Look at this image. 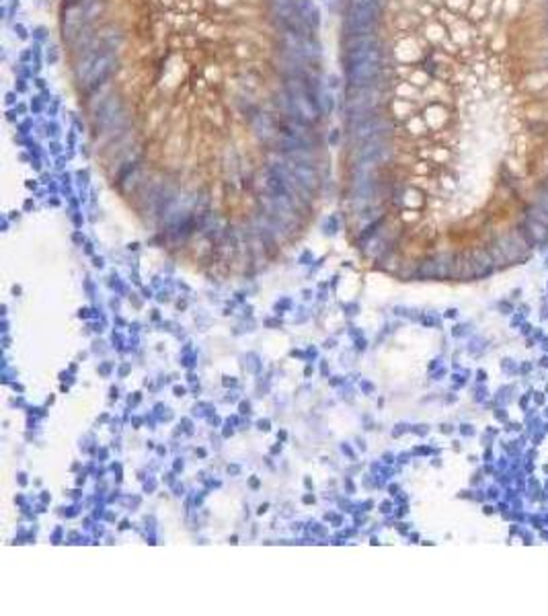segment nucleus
<instances>
[{"mask_svg": "<svg viewBox=\"0 0 548 616\" xmlns=\"http://www.w3.org/2000/svg\"><path fill=\"white\" fill-rule=\"evenodd\" d=\"M14 31L19 33V37H21V39H27V29H25L23 25H14Z\"/></svg>", "mask_w": 548, "mask_h": 616, "instance_id": "9d476101", "label": "nucleus"}, {"mask_svg": "<svg viewBox=\"0 0 548 616\" xmlns=\"http://www.w3.org/2000/svg\"><path fill=\"white\" fill-rule=\"evenodd\" d=\"M349 130V136L355 144H362L366 140H372V138H380V136H388L391 132H395V122L382 113H376L368 120H362L358 124H351L347 126Z\"/></svg>", "mask_w": 548, "mask_h": 616, "instance_id": "7ed1b4c3", "label": "nucleus"}, {"mask_svg": "<svg viewBox=\"0 0 548 616\" xmlns=\"http://www.w3.org/2000/svg\"><path fill=\"white\" fill-rule=\"evenodd\" d=\"M35 37H37V39H43V37H45V29H43V27H37V29H35Z\"/></svg>", "mask_w": 548, "mask_h": 616, "instance_id": "f8f14e48", "label": "nucleus"}, {"mask_svg": "<svg viewBox=\"0 0 548 616\" xmlns=\"http://www.w3.org/2000/svg\"><path fill=\"white\" fill-rule=\"evenodd\" d=\"M14 97H17V95H14V93H8V95H6V103H8V105H12V103H14V101H17V99H14Z\"/></svg>", "mask_w": 548, "mask_h": 616, "instance_id": "ddd939ff", "label": "nucleus"}, {"mask_svg": "<svg viewBox=\"0 0 548 616\" xmlns=\"http://www.w3.org/2000/svg\"><path fill=\"white\" fill-rule=\"evenodd\" d=\"M382 16V8L378 6H360L345 4L343 8V37H360L374 35Z\"/></svg>", "mask_w": 548, "mask_h": 616, "instance_id": "f03ea898", "label": "nucleus"}, {"mask_svg": "<svg viewBox=\"0 0 548 616\" xmlns=\"http://www.w3.org/2000/svg\"><path fill=\"white\" fill-rule=\"evenodd\" d=\"M120 70V56L109 50H87L76 56L74 78L85 93V97L113 82V76Z\"/></svg>", "mask_w": 548, "mask_h": 616, "instance_id": "f257e3e1", "label": "nucleus"}, {"mask_svg": "<svg viewBox=\"0 0 548 616\" xmlns=\"http://www.w3.org/2000/svg\"><path fill=\"white\" fill-rule=\"evenodd\" d=\"M320 105L325 116H331L335 111V95L331 93V89H325V93L320 95Z\"/></svg>", "mask_w": 548, "mask_h": 616, "instance_id": "423d86ee", "label": "nucleus"}, {"mask_svg": "<svg viewBox=\"0 0 548 616\" xmlns=\"http://www.w3.org/2000/svg\"><path fill=\"white\" fill-rule=\"evenodd\" d=\"M249 126H251V130H253V134L263 142V144H274L275 140H277V118L272 116V113H267V111H259L251 122H249Z\"/></svg>", "mask_w": 548, "mask_h": 616, "instance_id": "20e7f679", "label": "nucleus"}, {"mask_svg": "<svg viewBox=\"0 0 548 616\" xmlns=\"http://www.w3.org/2000/svg\"><path fill=\"white\" fill-rule=\"evenodd\" d=\"M45 58H47V62H50V64H56L60 56H58L56 47H50V50H47V56H45Z\"/></svg>", "mask_w": 548, "mask_h": 616, "instance_id": "6e6552de", "label": "nucleus"}, {"mask_svg": "<svg viewBox=\"0 0 548 616\" xmlns=\"http://www.w3.org/2000/svg\"><path fill=\"white\" fill-rule=\"evenodd\" d=\"M337 140H339V132L335 130V132H333V136H331V142H333V144H337Z\"/></svg>", "mask_w": 548, "mask_h": 616, "instance_id": "2eb2a0df", "label": "nucleus"}, {"mask_svg": "<svg viewBox=\"0 0 548 616\" xmlns=\"http://www.w3.org/2000/svg\"><path fill=\"white\" fill-rule=\"evenodd\" d=\"M545 33H548V19H547V23H545Z\"/></svg>", "mask_w": 548, "mask_h": 616, "instance_id": "f3484780", "label": "nucleus"}, {"mask_svg": "<svg viewBox=\"0 0 548 616\" xmlns=\"http://www.w3.org/2000/svg\"><path fill=\"white\" fill-rule=\"evenodd\" d=\"M386 0H347V4H360V6H378L384 8Z\"/></svg>", "mask_w": 548, "mask_h": 616, "instance_id": "0eeeda50", "label": "nucleus"}, {"mask_svg": "<svg viewBox=\"0 0 548 616\" xmlns=\"http://www.w3.org/2000/svg\"><path fill=\"white\" fill-rule=\"evenodd\" d=\"M17 82H19V85H17V91H19V93H25V91H27V82H25L23 78H19Z\"/></svg>", "mask_w": 548, "mask_h": 616, "instance_id": "9b49d317", "label": "nucleus"}, {"mask_svg": "<svg viewBox=\"0 0 548 616\" xmlns=\"http://www.w3.org/2000/svg\"><path fill=\"white\" fill-rule=\"evenodd\" d=\"M327 89H339V76L331 74V76H329V82H327Z\"/></svg>", "mask_w": 548, "mask_h": 616, "instance_id": "1a4fd4ad", "label": "nucleus"}, {"mask_svg": "<svg viewBox=\"0 0 548 616\" xmlns=\"http://www.w3.org/2000/svg\"><path fill=\"white\" fill-rule=\"evenodd\" d=\"M85 0H64V6H72V4H80Z\"/></svg>", "mask_w": 548, "mask_h": 616, "instance_id": "4468645a", "label": "nucleus"}, {"mask_svg": "<svg viewBox=\"0 0 548 616\" xmlns=\"http://www.w3.org/2000/svg\"><path fill=\"white\" fill-rule=\"evenodd\" d=\"M520 230L526 234V239H528L532 245L547 241V236H548L547 224H542V222H538V220H534V218H526V220H524V224L520 226Z\"/></svg>", "mask_w": 548, "mask_h": 616, "instance_id": "39448f33", "label": "nucleus"}, {"mask_svg": "<svg viewBox=\"0 0 548 616\" xmlns=\"http://www.w3.org/2000/svg\"><path fill=\"white\" fill-rule=\"evenodd\" d=\"M35 82H37V87H39V89H43V87H45V85H43V78H37Z\"/></svg>", "mask_w": 548, "mask_h": 616, "instance_id": "dca6fc26", "label": "nucleus"}]
</instances>
